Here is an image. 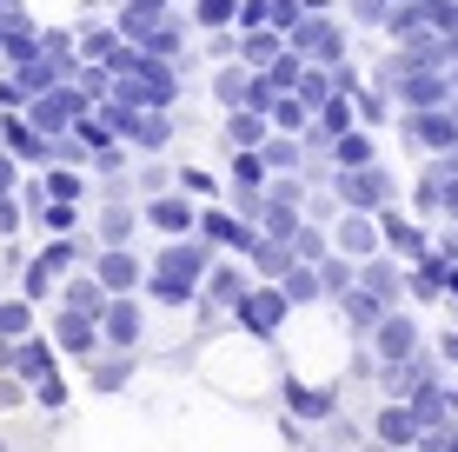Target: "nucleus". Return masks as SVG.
<instances>
[{
  "mask_svg": "<svg viewBox=\"0 0 458 452\" xmlns=\"http://www.w3.org/2000/svg\"><path fill=\"white\" fill-rule=\"evenodd\" d=\"M372 339H378V360H386V366H399V360H412V353H419V326L405 313H386L372 326Z\"/></svg>",
  "mask_w": 458,
  "mask_h": 452,
  "instance_id": "obj_13",
  "label": "nucleus"
},
{
  "mask_svg": "<svg viewBox=\"0 0 458 452\" xmlns=\"http://www.w3.org/2000/svg\"><path fill=\"white\" fill-rule=\"evenodd\" d=\"M412 133H419V147H432V153L458 147V120L445 114V107H419V114H412Z\"/></svg>",
  "mask_w": 458,
  "mask_h": 452,
  "instance_id": "obj_16",
  "label": "nucleus"
},
{
  "mask_svg": "<svg viewBox=\"0 0 458 452\" xmlns=\"http://www.w3.org/2000/svg\"><path fill=\"white\" fill-rule=\"evenodd\" d=\"M34 406H47V413L67 406V372H47V380L34 386Z\"/></svg>",
  "mask_w": 458,
  "mask_h": 452,
  "instance_id": "obj_25",
  "label": "nucleus"
},
{
  "mask_svg": "<svg viewBox=\"0 0 458 452\" xmlns=\"http://www.w3.org/2000/svg\"><path fill=\"white\" fill-rule=\"evenodd\" d=\"M279 399H286V413L293 419H306V426H319V419H333L339 413V393L333 386H319V380H279Z\"/></svg>",
  "mask_w": 458,
  "mask_h": 452,
  "instance_id": "obj_6",
  "label": "nucleus"
},
{
  "mask_svg": "<svg viewBox=\"0 0 458 452\" xmlns=\"http://www.w3.org/2000/svg\"><path fill=\"white\" fill-rule=\"evenodd\" d=\"M233 320H240L246 339H259V346H266V339H279V326L293 320V300H286V286H279V279H259V286L233 306Z\"/></svg>",
  "mask_w": 458,
  "mask_h": 452,
  "instance_id": "obj_2",
  "label": "nucleus"
},
{
  "mask_svg": "<svg viewBox=\"0 0 458 452\" xmlns=\"http://www.w3.org/2000/svg\"><path fill=\"white\" fill-rule=\"evenodd\" d=\"M359 286H366V293H378V300H386V306H399V293H405V273L399 267H392V260H359Z\"/></svg>",
  "mask_w": 458,
  "mask_h": 452,
  "instance_id": "obj_18",
  "label": "nucleus"
},
{
  "mask_svg": "<svg viewBox=\"0 0 458 452\" xmlns=\"http://www.w3.org/2000/svg\"><path fill=\"white\" fill-rule=\"evenodd\" d=\"M207 273H213V246L199 240V233L166 240L160 260L147 267V300H160V306H193L199 293H207Z\"/></svg>",
  "mask_w": 458,
  "mask_h": 452,
  "instance_id": "obj_1",
  "label": "nucleus"
},
{
  "mask_svg": "<svg viewBox=\"0 0 458 452\" xmlns=\"http://www.w3.org/2000/svg\"><path fill=\"white\" fill-rule=\"evenodd\" d=\"M147 226L166 233V240H186V233H199V213L186 193H160V200H147Z\"/></svg>",
  "mask_w": 458,
  "mask_h": 452,
  "instance_id": "obj_12",
  "label": "nucleus"
},
{
  "mask_svg": "<svg viewBox=\"0 0 458 452\" xmlns=\"http://www.w3.org/2000/svg\"><path fill=\"white\" fill-rule=\"evenodd\" d=\"M40 174H47V180H40V193H47V200H81V193H87V180H81V174H73V166H67V160H54V166H40Z\"/></svg>",
  "mask_w": 458,
  "mask_h": 452,
  "instance_id": "obj_21",
  "label": "nucleus"
},
{
  "mask_svg": "<svg viewBox=\"0 0 458 452\" xmlns=\"http://www.w3.org/2000/svg\"><path fill=\"white\" fill-rule=\"evenodd\" d=\"M133 220H140V213H133V207H120V200H114V207L100 213V240H106V246H126V233H133Z\"/></svg>",
  "mask_w": 458,
  "mask_h": 452,
  "instance_id": "obj_23",
  "label": "nucleus"
},
{
  "mask_svg": "<svg viewBox=\"0 0 458 452\" xmlns=\"http://www.w3.org/2000/svg\"><path fill=\"white\" fill-rule=\"evenodd\" d=\"M339 193H345V207L378 213V207L392 200V180L378 174V166H345V174H339Z\"/></svg>",
  "mask_w": 458,
  "mask_h": 452,
  "instance_id": "obj_9",
  "label": "nucleus"
},
{
  "mask_svg": "<svg viewBox=\"0 0 458 452\" xmlns=\"http://www.w3.org/2000/svg\"><path fill=\"white\" fill-rule=\"evenodd\" d=\"M0 7H7V0H0Z\"/></svg>",
  "mask_w": 458,
  "mask_h": 452,
  "instance_id": "obj_29",
  "label": "nucleus"
},
{
  "mask_svg": "<svg viewBox=\"0 0 458 452\" xmlns=\"http://www.w3.org/2000/svg\"><path fill=\"white\" fill-rule=\"evenodd\" d=\"M425 439V419L412 413V399H386L372 419V446H386V452H412Z\"/></svg>",
  "mask_w": 458,
  "mask_h": 452,
  "instance_id": "obj_3",
  "label": "nucleus"
},
{
  "mask_svg": "<svg viewBox=\"0 0 458 452\" xmlns=\"http://www.w3.org/2000/svg\"><path fill=\"white\" fill-rule=\"evenodd\" d=\"M333 246L345 260H372L378 246H386V233H378V213H359V207H345V220L333 233Z\"/></svg>",
  "mask_w": 458,
  "mask_h": 452,
  "instance_id": "obj_7",
  "label": "nucleus"
},
{
  "mask_svg": "<svg viewBox=\"0 0 458 452\" xmlns=\"http://www.w3.org/2000/svg\"><path fill=\"white\" fill-rule=\"evenodd\" d=\"M266 127H273V120H266L259 107H233V114H226V140H233V147H266V140H273Z\"/></svg>",
  "mask_w": 458,
  "mask_h": 452,
  "instance_id": "obj_19",
  "label": "nucleus"
},
{
  "mask_svg": "<svg viewBox=\"0 0 458 452\" xmlns=\"http://www.w3.org/2000/svg\"><path fill=\"white\" fill-rule=\"evenodd\" d=\"M140 333H147V313H140V293H114L100 313V339L120 353H140Z\"/></svg>",
  "mask_w": 458,
  "mask_h": 452,
  "instance_id": "obj_4",
  "label": "nucleus"
},
{
  "mask_svg": "<svg viewBox=\"0 0 458 452\" xmlns=\"http://www.w3.org/2000/svg\"><path fill=\"white\" fill-rule=\"evenodd\" d=\"M199 240H207V246H233V253H252V246H259V233H252L240 213L207 207V213H199Z\"/></svg>",
  "mask_w": 458,
  "mask_h": 452,
  "instance_id": "obj_11",
  "label": "nucleus"
},
{
  "mask_svg": "<svg viewBox=\"0 0 458 452\" xmlns=\"http://www.w3.org/2000/svg\"><path fill=\"white\" fill-rule=\"evenodd\" d=\"M27 333H34V300L27 293L0 300V339H27Z\"/></svg>",
  "mask_w": 458,
  "mask_h": 452,
  "instance_id": "obj_20",
  "label": "nucleus"
},
{
  "mask_svg": "<svg viewBox=\"0 0 458 452\" xmlns=\"http://www.w3.org/2000/svg\"><path fill=\"white\" fill-rule=\"evenodd\" d=\"M333 160H339V166H372V140L359 133V127L339 133V140H333Z\"/></svg>",
  "mask_w": 458,
  "mask_h": 452,
  "instance_id": "obj_22",
  "label": "nucleus"
},
{
  "mask_svg": "<svg viewBox=\"0 0 458 452\" xmlns=\"http://www.w3.org/2000/svg\"><path fill=\"white\" fill-rule=\"evenodd\" d=\"M34 213H40V226H47V233H73V226H81V213H73V200H40Z\"/></svg>",
  "mask_w": 458,
  "mask_h": 452,
  "instance_id": "obj_24",
  "label": "nucleus"
},
{
  "mask_svg": "<svg viewBox=\"0 0 458 452\" xmlns=\"http://www.w3.org/2000/svg\"><path fill=\"white\" fill-rule=\"evenodd\" d=\"M87 380H93V393H120L126 380H133V353H120V346H100L87 360Z\"/></svg>",
  "mask_w": 458,
  "mask_h": 452,
  "instance_id": "obj_15",
  "label": "nucleus"
},
{
  "mask_svg": "<svg viewBox=\"0 0 458 452\" xmlns=\"http://www.w3.org/2000/svg\"><path fill=\"white\" fill-rule=\"evenodd\" d=\"M240 21V0H199V27H233Z\"/></svg>",
  "mask_w": 458,
  "mask_h": 452,
  "instance_id": "obj_27",
  "label": "nucleus"
},
{
  "mask_svg": "<svg viewBox=\"0 0 458 452\" xmlns=\"http://www.w3.org/2000/svg\"><path fill=\"white\" fill-rule=\"evenodd\" d=\"M180 186H186V193H199V200H207V193H213V180H207V174H199V166H186V174H180Z\"/></svg>",
  "mask_w": 458,
  "mask_h": 452,
  "instance_id": "obj_28",
  "label": "nucleus"
},
{
  "mask_svg": "<svg viewBox=\"0 0 458 452\" xmlns=\"http://www.w3.org/2000/svg\"><path fill=\"white\" fill-rule=\"evenodd\" d=\"M106 300H114V293L100 286V273H81V279L67 273V279H60V306H67V313H93V320H100Z\"/></svg>",
  "mask_w": 458,
  "mask_h": 452,
  "instance_id": "obj_14",
  "label": "nucleus"
},
{
  "mask_svg": "<svg viewBox=\"0 0 458 452\" xmlns=\"http://www.w3.org/2000/svg\"><path fill=\"white\" fill-rule=\"evenodd\" d=\"M93 273H100L106 293H147V267H140L126 246H106V253H93Z\"/></svg>",
  "mask_w": 458,
  "mask_h": 452,
  "instance_id": "obj_10",
  "label": "nucleus"
},
{
  "mask_svg": "<svg viewBox=\"0 0 458 452\" xmlns=\"http://www.w3.org/2000/svg\"><path fill=\"white\" fill-rule=\"evenodd\" d=\"M286 40H293V54L319 60V67H333V60H339V47H345V40H339V27H333V21H319V13H306V21H299Z\"/></svg>",
  "mask_w": 458,
  "mask_h": 452,
  "instance_id": "obj_8",
  "label": "nucleus"
},
{
  "mask_svg": "<svg viewBox=\"0 0 458 452\" xmlns=\"http://www.w3.org/2000/svg\"><path fill=\"white\" fill-rule=\"evenodd\" d=\"M259 153H266V166H273V174H293V166H299V147H293V140H279V133L266 140Z\"/></svg>",
  "mask_w": 458,
  "mask_h": 452,
  "instance_id": "obj_26",
  "label": "nucleus"
},
{
  "mask_svg": "<svg viewBox=\"0 0 458 452\" xmlns=\"http://www.w3.org/2000/svg\"><path fill=\"white\" fill-rule=\"evenodd\" d=\"M246 293H252L246 267H233V260H213V273H207V300H213V306H240Z\"/></svg>",
  "mask_w": 458,
  "mask_h": 452,
  "instance_id": "obj_17",
  "label": "nucleus"
},
{
  "mask_svg": "<svg viewBox=\"0 0 458 452\" xmlns=\"http://www.w3.org/2000/svg\"><path fill=\"white\" fill-rule=\"evenodd\" d=\"M54 346H60V360H93V353H100L106 346V339H100V320H93V313H67V306H60V313H54Z\"/></svg>",
  "mask_w": 458,
  "mask_h": 452,
  "instance_id": "obj_5",
  "label": "nucleus"
}]
</instances>
